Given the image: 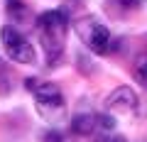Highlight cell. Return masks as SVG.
<instances>
[{
	"mask_svg": "<svg viewBox=\"0 0 147 142\" xmlns=\"http://www.w3.org/2000/svg\"><path fill=\"white\" fill-rule=\"evenodd\" d=\"M37 27H39V37H42V47L47 52L49 61H57L64 52V39H66V30H69V15L66 10L57 7V10H47L39 15L37 20Z\"/></svg>",
	"mask_w": 147,
	"mask_h": 142,
	"instance_id": "1",
	"label": "cell"
},
{
	"mask_svg": "<svg viewBox=\"0 0 147 142\" xmlns=\"http://www.w3.org/2000/svg\"><path fill=\"white\" fill-rule=\"evenodd\" d=\"M32 91H34L37 113L47 122H61L66 108H64V96L59 91V86L57 83H42V86H37Z\"/></svg>",
	"mask_w": 147,
	"mask_h": 142,
	"instance_id": "2",
	"label": "cell"
},
{
	"mask_svg": "<svg viewBox=\"0 0 147 142\" xmlns=\"http://www.w3.org/2000/svg\"><path fill=\"white\" fill-rule=\"evenodd\" d=\"M76 32H79L81 42H84L93 54H108L110 52V30L98 20V17H93V15L81 17V20L76 22Z\"/></svg>",
	"mask_w": 147,
	"mask_h": 142,
	"instance_id": "3",
	"label": "cell"
},
{
	"mask_svg": "<svg viewBox=\"0 0 147 142\" xmlns=\"http://www.w3.org/2000/svg\"><path fill=\"white\" fill-rule=\"evenodd\" d=\"M0 39H3V47H5V54L17 64H32L34 61V49L32 44L22 37V32H17L15 27H3L0 30Z\"/></svg>",
	"mask_w": 147,
	"mask_h": 142,
	"instance_id": "4",
	"label": "cell"
},
{
	"mask_svg": "<svg viewBox=\"0 0 147 142\" xmlns=\"http://www.w3.org/2000/svg\"><path fill=\"white\" fill-rule=\"evenodd\" d=\"M105 108L113 113H132L137 108V96L132 88H127V86H120V88H115L113 93L105 98Z\"/></svg>",
	"mask_w": 147,
	"mask_h": 142,
	"instance_id": "5",
	"label": "cell"
},
{
	"mask_svg": "<svg viewBox=\"0 0 147 142\" xmlns=\"http://www.w3.org/2000/svg\"><path fill=\"white\" fill-rule=\"evenodd\" d=\"M71 130L76 132V135H91V132L96 130V115H88V113L76 115L71 120Z\"/></svg>",
	"mask_w": 147,
	"mask_h": 142,
	"instance_id": "6",
	"label": "cell"
},
{
	"mask_svg": "<svg viewBox=\"0 0 147 142\" xmlns=\"http://www.w3.org/2000/svg\"><path fill=\"white\" fill-rule=\"evenodd\" d=\"M7 15L12 20H22L25 17V5H22L20 0H7Z\"/></svg>",
	"mask_w": 147,
	"mask_h": 142,
	"instance_id": "7",
	"label": "cell"
},
{
	"mask_svg": "<svg viewBox=\"0 0 147 142\" xmlns=\"http://www.w3.org/2000/svg\"><path fill=\"white\" fill-rule=\"evenodd\" d=\"M96 142H127L123 135H115L113 130H100V135H96Z\"/></svg>",
	"mask_w": 147,
	"mask_h": 142,
	"instance_id": "8",
	"label": "cell"
},
{
	"mask_svg": "<svg viewBox=\"0 0 147 142\" xmlns=\"http://www.w3.org/2000/svg\"><path fill=\"white\" fill-rule=\"evenodd\" d=\"M96 127H100V130H113L115 127V118L100 113V115H96Z\"/></svg>",
	"mask_w": 147,
	"mask_h": 142,
	"instance_id": "9",
	"label": "cell"
},
{
	"mask_svg": "<svg viewBox=\"0 0 147 142\" xmlns=\"http://www.w3.org/2000/svg\"><path fill=\"white\" fill-rule=\"evenodd\" d=\"M135 79L140 81V86H142V88H147V59H145V61H140V64H137Z\"/></svg>",
	"mask_w": 147,
	"mask_h": 142,
	"instance_id": "10",
	"label": "cell"
}]
</instances>
